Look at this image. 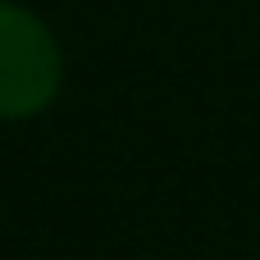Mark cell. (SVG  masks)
Masks as SVG:
<instances>
[{
    "instance_id": "6da1fadb",
    "label": "cell",
    "mask_w": 260,
    "mask_h": 260,
    "mask_svg": "<svg viewBox=\"0 0 260 260\" xmlns=\"http://www.w3.org/2000/svg\"><path fill=\"white\" fill-rule=\"evenodd\" d=\"M64 87V46L55 27L18 5L0 0V119L23 123L55 105Z\"/></svg>"
}]
</instances>
